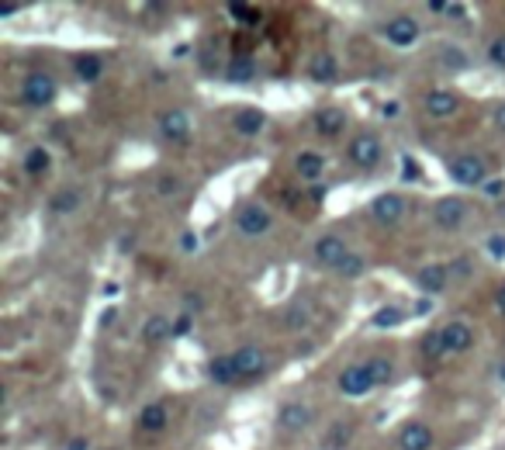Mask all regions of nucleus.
Wrapping results in <instances>:
<instances>
[{
  "instance_id": "1",
  "label": "nucleus",
  "mask_w": 505,
  "mask_h": 450,
  "mask_svg": "<svg viewBox=\"0 0 505 450\" xmlns=\"http://www.w3.org/2000/svg\"><path fill=\"white\" fill-rule=\"evenodd\" d=\"M56 94H59L56 76H52V73H42V69H35V73H28V76H24L22 104L24 108H49V104L56 101Z\"/></svg>"
},
{
  "instance_id": "2",
  "label": "nucleus",
  "mask_w": 505,
  "mask_h": 450,
  "mask_svg": "<svg viewBox=\"0 0 505 450\" xmlns=\"http://www.w3.org/2000/svg\"><path fill=\"white\" fill-rule=\"evenodd\" d=\"M347 157L356 170H364V174H371L381 166V159H384V146H381V139L374 132H356L350 139V149H347Z\"/></svg>"
},
{
  "instance_id": "3",
  "label": "nucleus",
  "mask_w": 505,
  "mask_h": 450,
  "mask_svg": "<svg viewBox=\"0 0 505 450\" xmlns=\"http://www.w3.org/2000/svg\"><path fill=\"white\" fill-rule=\"evenodd\" d=\"M450 180L461 187H484L488 184V163L478 153H461L450 159Z\"/></svg>"
},
{
  "instance_id": "4",
  "label": "nucleus",
  "mask_w": 505,
  "mask_h": 450,
  "mask_svg": "<svg viewBox=\"0 0 505 450\" xmlns=\"http://www.w3.org/2000/svg\"><path fill=\"white\" fill-rule=\"evenodd\" d=\"M374 388H377V382H374L371 364H350V367L339 371V392H343V395L364 399V395H371Z\"/></svg>"
},
{
  "instance_id": "5",
  "label": "nucleus",
  "mask_w": 505,
  "mask_h": 450,
  "mask_svg": "<svg viewBox=\"0 0 505 450\" xmlns=\"http://www.w3.org/2000/svg\"><path fill=\"white\" fill-rule=\"evenodd\" d=\"M311 419H315V409L308 402H284L274 416L277 429H284V433H302L311 427Z\"/></svg>"
},
{
  "instance_id": "6",
  "label": "nucleus",
  "mask_w": 505,
  "mask_h": 450,
  "mask_svg": "<svg viewBox=\"0 0 505 450\" xmlns=\"http://www.w3.org/2000/svg\"><path fill=\"white\" fill-rule=\"evenodd\" d=\"M419 35H422V28L412 14H395L392 22L384 24V39L388 45H395V49H412L419 42Z\"/></svg>"
},
{
  "instance_id": "7",
  "label": "nucleus",
  "mask_w": 505,
  "mask_h": 450,
  "mask_svg": "<svg viewBox=\"0 0 505 450\" xmlns=\"http://www.w3.org/2000/svg\"><path fill=\"white\" fill-rule=\"evenodd\" d=\"M270 225H274V219H270V212H266L264 204H242L239 212H236V229H239L242 236H249V239L264 236Z\"/></svg>"
},
{
  "instance_id": "8",
  "label": "nucleus",
  "mask_w": 505,
  "mask_h": 450,
  "mask_svg": "<svg viewBox=\"0 0 505 450\" xmlns=\"http://www.w3.org/2000/svg\"><path fill=\"white\" fill-rule=\"evenodd\" d=\"M371 215L374 222L381 225H398L405 219V198L395 194V191H384V194H377L371 202Z\"/></svg>"
},
{
  "instance_id": "9",
  "label": "nucleus",
  "mask_w": 505,
  "mask_h": 450,
  "mask_svg": "<svg viewBox=\"0 0 505 450\" xmlns=\"http://www.w3.org/2000/svg\"><path fill=\"white\" fill-rule=\"evenodd\" d=\"M350 256V249H347V239L343 236H336V232H326V236H319L315 239V260L322 264V267H339L343 260Z\"/></svg>"
},
{
  "instance_id": "10",
  "label": "nucleus",
  "mask_w": 505,
  "mask_h": 450,
  "mask_svg": "<svg viewBox=\"0 0 505 450\" xmlns=\"http://www.w3.org/2000/svg\"><path fill=\"white\" fill-rule=\"evenodd\" d=\"M232 360H236L239 378H260L266 371V354L257 343H242L239 350H232Z\"/></svg>"
},
{
  "instance_id": "11",
  "label": "nucleus",
  "mask_w": 505,
  "mask_h": 450,
  "mask_svg": "<svg viewBox=\"0 0 505 450\" xmlns=\"http://www.w3.org/2000/svg\"><path fill=\"white\" fill-rule=\"evenodd\" d=\"M194 132V125H191V114L187 112H167L159 118V135L167 139V142H176V146H184L187 139Z\"/></svg>"
},
{
  "instance_id": "12",
  "label": "nucleus",
  "mask_w": 505,
  "mask_h": 450,
  "mask_svg": "<svg viewBox=\"0 0 505 450\" xmlns=\"http://www.w3.org/2000/svg\"><path fill=\"white\" fill-rule=\"evenodd\" d=\"M347 122H350V118H347V112H343V108H319V112H315V118H311V129H315V132L322 135V139H339V135L347 132Z\"/></svg>"
},
{
  "instance_id": "13",
  "label": "nucleus",
  "mask_w": 505,
  "mask_h": 450,
  "mask_svg": "<svg viewBox=\"0 0 505 450\" xmlns=\"http://www.w3.org/2000/svg\"><path fill=\"white\" fill-rule=\"evenodd\" d=\"M439 339H443L446 354H467V350L474 346V333H471V326H467V322H461V319L446 322V326L439 329Z\"/></svg>"
},
{
  "instance_id": "14",
  "label": "nucleus",
  "mask_w": 505,
  "mask_h": 450,
  "mask_svg": "<svg viewBox=\"0 0 505 450\" xmlns=\"http://www.w3.org/2000/svg\"><path fill=\"white\" fill-rule=\"evenodd\" d=\"M464 219H467V202L464 198H439L433 204V222L439 229H457Z\"/></svg>"
},
{
  "instance_id": "15",
  "label": "nucleus",
  "mask_w": 505,
  "mask_h": 450,
  "mask_svg": "<svg viewBox=\"0 0 505 450\" xmlns=\"http://www.w3.org/2000/svg\"><path fill=\"white\" fill-rule=\"evenodd\" d=\"M433 440H437V433L426 427V423H416V419L398 429V447L401 450H429Z\"/></svg>"
},
{
  "instance_id": "16",
  "label": "nucleus",
  "mask_w": 505,
  "mask_h": 450,
  "mask_svg": "<svg viewBox=\"0 0 505 450\" xmlns=\"http://www.w3.org/2000/svg\"><path fill=\"white\" fill-rule=\"evenodd\" d=\"M422 104H426V112L433 114V118H450V114L461 112V94L437 87V90H429V94H426V101H422Z\"/></svg>"
},
{
  "instance_id": "17",
  "label": "nucleus",
  "mask_w": 505,
  "mask_h": 450,
  "mask_svg": "<svg viewBox=\"0 0 505 450\" xmlns=\"http://www.w3.org/2000/svg\"><path fill=\"white\" fill-rule=\"evenodd\" d=\"M450 281V267L446 264H426L416 270V288H422L426 294H439Z\"/></svg>"
},
{
  "instance_id": "18",
  "label": "nucleus",
  "mask_w": 505,
  "mask_h": 450,
  "mask_svg": "<svg viewBox=\"0 0 505 450\" xmlns=\"http://www.w3.org/2000/svg\"><path fill=\"white\" fill-rule=\"evenodd\" d=\"M208 378H212V384H221V388L239 382V371H236L232 354H215V357L208 360Z\"/></svg>"
},
{
  "instance_id": "19",
  "label": "nucleus",
  "mask_w": 505,
  "mask_h": 450,
  "mask_svg": "<svg viewBox=\"0 0 505 450\" xmlns=\"http://www.w3.org/2000/svg\"><path fill=\"white\" fill-rule=\"evenodd\" d=\"M232 129H236V135H242V139H257V135L266 129V114L260 112V108H242V112H236V118H232Z\"/></svg>"
},
{
  "instance_id": "20",
  "label": "nucleus",
  "mask_w": 505,
  "mask_h": 450,
  "mask_svg": "<svg viewBox=\"0 0 505 450\" xmlns=\"http://www.w3.org/2000/svg\"><path fill=\"white\" fill-rule=\"evenodd\" d=\"M308 76H311L315 84H332V80L339 76V63H336V56H332V52H315V56H311V63H308Z\"/></svg>"
},
{
  "instance_id": "21",
  "label": "nucleus",
  "mask_w": 505,
  "mask_h": 450,
  "mask_svg": "<svg viewBox=\"0 0 505 450\" xmlns=\"http://www.w3.org/2000/svg\"><path fill=\"white\" fill-rule=\"evenodd\" d=\"M322 170H326V157L315 153V149H302V153L294 157V174L302 180H319Z\"/></svg>"
},
{
  "instance_id": "22",
  "label": "nucleus",
  "mask_w": 505,
  "mask_h": 450,
  "mask_svg": "<svg viewBox=\"0 0 505 450\" xmlns=\"http://www.w3.org/2000/svg\"><path fill=\"white\" fill-rule=\"evenodd\" d=\"M167 423H170V412H167L163 402H149L139 412V429H142V433H163Z\"/></svg>"
},
{
  "instance_id": "23",
  "label": "nucleus",
  "mask_w": 505,
  "mask_h": 450,
  "mask_svg": "<svg viewBox=\"0 0 505 450\" xmlns=\"http://www.w3.org/2000/svg\"><path fill=\"white\" fill-rule=\"evenodd\" d=\"M73 73H77V80H80V84H97V80H101V73H104V59H101V56H94V52H84V56H77V59H73Z\"/></svg>"
},
{
  "instance_id": "24",
  "label": "nucleus",
  "mask_w": 505,
  "mask_h": 450,
  "mask_svg": "<svg viewBox=\"0 0 505 450\" xmlns=\"http://www.w3.org/2000/svg\"><path fill=\"white\" fill-rule=\"evenodd\" d=\"M167 337H174V322H170L167 315H149V319L142 322V343L156 346V343H163Z\"/></svg>"
},
{
  "instance_id": "25",
  "label": "nucleus",
  "mask_w": 505,
  "mask_h": 450,
  "mask_svg": "<svg viewBox=\"0 0 505 450\" xmlns=\"http://www.w3.org/2000/svg\"><path fill=\"white\" fill-rule=\"evenodd\" d=\"M225 76H229L232 84H249V80L257 76V63H253V56H249V52H239V56L225 67Z\"/></svg>"
},
{
  "instance_id": "26",
  "label": "nucleus",
  "mask_w": 505,
  "mask_h": 450,
  "mask_svg": "<svg viewBox=\"0 0 505 450\" xmlns=\"http://www.w3.org/2000/svg\"><path fill=\"white\" fill-rule=\"evenodd\" d=\"M80 204H84V194H80L77 187H63V191L52 194L49 208H52L56 215H73V212H80Z\"/></svg>"
},
{
  "instance_id": "27",
  "label": "nucleus",
  "mask_w": 505,
  "mask_h": 450,
  "mask_svg": "<svg viewBox=\"0 0 505 450\" xmlns=\"http://www.w3.org/2000/svg\"><path fill=\"white\" fill-rule=\"evenodd\" d=\"M225 11H229V14L236 18V24H242V28H257V24L264 22V11H260L257 4H239V0H236V4H229Z\"/></svg>"
},
{
  "instance_id": "28",
  "label": "nucleus",
  "mask_w": 505,
  "mask_h": 450,
  "mask_svg": "<svg viewBox=\"0 0 505 450\" xmlns=\"http://www.w3.org/2000/svg\"><path fill=\"white\" fill-rule=\"evenodd\" d=\"M401 322H405V309H398V305H381V309L371 315L374 329H398Z\"/></svg>"
},
{
  "instance_id": "29",
  "label": "nucleus",
  "mask_w": 505,
  "mask_h": 450,
  "mask_svg": "<svg viewBox=\"0 0 505 450\" xmlns=\"http://www.w3.org/2000/svg\"><path fill=\"white\" fill-rule=\"evenodd\" d=\"M22 166H24V174H32V177L45 174V170H49V149H45V146H32V149L24 153Z\"/></svg>"
},
{
  "instance_id": "30",
  "label": "nucleus",
  "mask_w": 505,
  "mask_h": 450,
  "mask_svg": "<svg viewBox=\"0 0 505 450\" xmlns=\"http://www.w3.org/2000/svg\"><path fill=\"white\" fill-rule=\"evenodd\" d=\"M419 354L426 360H439L443 354H446V346H443V339H439V329H433V333H426L422 337V343H419Z\"/></svg>"
},
{
  "instance_id": "31",
  "label": "nucleus",
  "mask_w": 505,
  "mask_h": 450,
  "mask_svg": "<svg viewBox=\"0 0 505 450\" xmlns=\"http://www.w3.org/2000/svg\"><path fill=\"white\" fill-rule=\"evenodd\" d=\"M308 319H311V309H308L305 302H298V305H291L284 312V326L287 329H305Z\"/></svg>"
},
{
  "instance_id": "32",
  "label": "nucleus",
  "mask_w": 505,
  "mask_h": 450,
  "mask_svg": "<svg viewBox=\"0 0 505 450\" xmlns=\"http://www.w3.org/2000/svg\"><path fill=\"white\" fill-rule=\"evenodd\" d=\"M371 364V371H374V382L377 384H392L395 382V364L388 357H374V360H367Z\"/></svg>"
},
{
  "instance_id": "33",
  "label": "nucleus",
  "mask_w": 505,
  "mask_h": 450,
  "mask_svg": "<svg viewBox=\"0 0 505 450\" xmlns=\"http://www.w3.org/2000/svg\"><path fill=\"white\" fill-rule=\"evenodd\" d=\"M364 270H367L364 256H360V253H350V256H347V260H343V264L336 267V274H339V277H347V281H356V277H360Z\"/></svg>"
},
{
  "instance_id": "34",
  "label": "nucleus",
  "mask_w": 505,
  "mask_h": 450,
  "mask_svg": "<svg viewBox=\"0 0 505 450\" xmlns=\"http://www.w3.org/2000/svg\"><path fill=\"white\" fill-rule=\"evenodd\" d=\"M350 444V427L347 423H336L329 429V436H326V450H343Z\"/></svg>"
},
{
  "instance_id": "35",
  "label": "nucleus",
  "mask_w": 505,
  "mask_h": 450,
  "mask_svg": "<svg viewBox=\"0 0 505 450\" xmlns=\"http://www.w3.org/2000/svg\"><path fill=\"white\" fill-rule=\"evenodd\" d=\"M488 59H491L499 69H505V35H499V39L488 42Z\"/></svg>"
},
{
  "instance_id": "36",
  "label": "nucleus",
  "mask_w": 505,
  "mask_h": 450,
  "mask_svg": "<svg viewBox=\"0 0 505 450\" xmlns=\"http://www.w3.org/2000/svg\"><path fill=\"white\" fill-rule=\"evenodd\" d=\"M488 253H491L495 260H502L505 256V236H499V232H495V236H488Z\"/></svg>"
},
{
  "instance_id": "37",
  "label": "nucleus",
  "mask_w": 505,
  "mask_h": 450,
  "mask_svg": "<svg viewBox=\"0 0 505 450\" xmlns=\"http://www.w3.org/2000/svg\"><path fill=\"white\" fill-rule=\"evenodd\" d=\"M191 322H194V319H191L187 312L176 315L174 319V337H187V333H191Z\"/></svg>"
},
{
  "instance_id": "38",
  "label": "nucleus",
  "mask_w": 505,
  "mask_h": 450,
  "mask_svg": "<svg viewBox=\"0 0 505 450\" xmlns=\"http://www.w3.org/2000/svg\"><path fill=\"white\" fill-rule=\"evenodd\" d=\"M156 191H159V194H170V198H174L176 191H180V180H176V177H159V187H156Z\"/></svg>"
},
{
  "instance_id": "39",
  "label": "nucleus",
  "mask_w": 505,
  "mask_h": 450,
  "mask_svg": "<svg viewBox=\"0 0 505 450\" xmlns=\"http://www.w3.org/2000/svg\"><path fill=\"white\" fill-rule=\"evenodd\" d=\"M482 191L488 194V198H502V194H505V180H488Z\"/></svg>"
},
{
  "instance_id": "40",
  "label": "nucleus",
  "mask_w": 505,
  "mask_h": 450,
  "mask_svg": "<svg viewBox=\"0 0 505 450\" xmlns=\"http://www.w3.org/2000/svg\"><path fill=\"white\" fill-rule=\"evenodd\" d=\"M454 270H457V274H461V277H467V274H474V264H471V260H457V264H454Z\"/></svg>"
},
{
  "instance_id": "41",
  "label": "nucleus",
  "mask_w": 505,
  "mask_h": 450,
  "mask_svg": "<svg viewBox=\"0 0 505 450\" xmlns=\"http://www.w3.org/2000/svg\"><path fill=\"white\" fill-rule=\"evenodd\" d=\"M22 11V4H0V18H14Z\"/></svg>"
},
{
  "instance_id": "42",
  "label": "nucleus",
  "mask_w": 505,
  "mask_h": 450,
  "mask_svg": "<svg viewBox=\"0 0 505 450\" xmlns=\"http://www.w3.org/2000/svg\"><path fill=\"white\" fill-rule=\"evenodd\" d=\"M180 239H184V243H180V247L187 249V253H191V249H198V236H194V232H184V236H180Z\"/></svg>"
},
{
  "instance_id": "43",
  "label": "nucleus",
  "mask_w": 505,
  "mask_h": 450,
  "mask_svg": "<svg viewBox=\"0 0 505 450\" xmlns=\"http://www.w3.org/2000/svg\"><path fill=\"white\" fill-rule=\"evenodd\" d=\"M495 309L505 315V284H499V292H495Z\"/></svg>"
},
{
  "instance_id": "44",
  "label": "nucleus",
  "mask_w": 505,
  "mask_h": 450,
  "mask_svg": "<svg viewBox=\"0 0 505 450\" xmlns=\"http://www.w3.org/2000/svg\"><path fill=\"white\" fill-rule=\"evenodd\" d=\"M114 319H118V312H114V309H108V312L101 315V326H111V322H114Z\"/></svg>"
},
{
  "instance_id": "45",
  "label": "nucleus",
  "mask_w": 505,
  "mask_h": 450,
  "mask_svg": "<svg viewBox=\"0 0 505 450\" xmlns=\"http://www.w3.org/2000/svg\"><path fill=\"white\" fill-rule=\"evenodd\" d=\"M69 450H90V444H87V440H80V436H77V440L69 444Z\"/></svg>"
},
{
  "instance_id": "46",
  "label": "nucleus",
  "mask_w": 505,
  "mask_h": 450,
  "mask_svg": "<svg viewBox=\"0 0 505 450\" xmlns=\"http://www.w3.org/2000/svg\"><path fill=\"white\" fill-rule=\"evenodd\" d=\"M495 122H499V125L505 129V104H502V108H495Z\"/></svg>"
},
{
  "instance_id": "47",
  "label": "nucleus",
  "mask_w": 505,
  "mask_h": 450,
  "mask_svg": "<svg viewBox=\"0 0 505 450\" xmlns=\"http://www.w3.org/2000/svg\"><path fill=\"white\" fill-rule=\"evenodd\" d=\"M499 378H502V382H505V360H502V364H499Z\"/></svg>"
}]
</instances>
